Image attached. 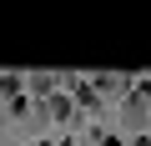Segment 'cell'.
I'll list each match as a JSON object with an SVG mask.
<instances>
[{"instance_id": "1", "label": "cell", "mask_w": 151, "mask_h": 146, "mask_svg": "<svg viewBox=\"0 0 151 146\" xmlns=\"http://www.w3.org/2000/svg\"><path fill=\"white\" fill-rule=\"evenodd\" d=\"M121 121H126L131 131H146V126H151V106H146L141 91H131V96L121 101Z\"/></svg>"}, {"instance_id": "2", "label": "cell", "mask_w": 151, "mask_h": 146, "mask_svg": "<svg viewBox=\"0 0 151 146\" xmlns=\"http://www.w3.org/2000/svg\"><path fill=\"white\" fill-rule=\"evenodd\" d=\"M101 91H126V76H96Z\"/></svg>"}, {"instance_id": "3", "label": "cell", "mask_w": 151, "mask_h": 146, "mask_svg": "<svg viewBox=\"0 0 151 146\" xmlns=\"http://www.w3.org/2000/svg\"><path fill=\"white\" fill-rule=\"evenodd\" d=\"M50 116H70V101L65 96H50Z\"/></svg>"}, {"instance_id": "4", "label": "cell", "mask_w": 151, "mask_h": 146, "mask_svg": "<svg viewBox=\"0 0 151 146\" xmlns=\"http://www.w3.org/2000/svg\"><path fill=\"white\" fill-rule=\"evenodd\" d=\"M136 91H141V96H146V106H151V81H141V86H136Z\"/></svg>"}, {"instance_id": "5", "label": "cell", "mask_w": 151, "mask_h": 146, "mask_svg": "<svg viewBox=\"0 0 151 146\" xmlns=\"http://www.w3.org/2000/svg\"><path fill=\"white\" fill-rule=\"evenodd\" d=\"M0 121H5V116H0Z\"/></svg>"}, {"instance_id": "6", "label": "cell", "mask_w": 151, "mask_h": 146, "mask_svg": "<svg viewBox=\"0 0 151 146\" xmlns=\"http://www.w3.org/2000/svg\"><path fill=\"white\" fill-rule=\"evenodd\" d=\"M40 146H45V141H40Z\"/></svg>"}]
</instances>
